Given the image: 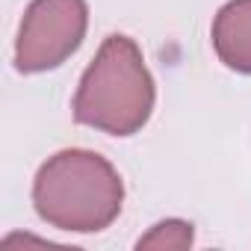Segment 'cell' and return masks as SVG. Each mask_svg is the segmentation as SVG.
<instances>
[{
    "label": "cell",
    "instance_id": "6da1fadb",
    "mask_svg": "<svg viewBox=\"0 0 251 251\" xmlns=\"http://www.w3.org/2000/svg\"><path fill=\"white\" fill-rule=\"evenodd\" d=\"M157 103V83L130 36L112 33L86 65L74 92V121L106 136L139 133Z\"/></svg>",
    "mask_w": 251,
    "mask_h": 251
},
{
    "label": "cell",
    "instance_id": "7a4b0ae2",
    "mask_svg": "<svg viewBox=\"0 0 251 251\" xmlns=\"http://www.w3.org/2000/svg\"><path fill=\"white\" fill-rule=\"evenodd\" d=\"M33 207L56 230L100 233L124 207V183L106 157L86 148H65L39 166Z\"/></svg>",
    "mask_w": 251,
    "mask_h": 251
},
{
    "label": "cell",
    "instance_id": "3957f363",
    "mask_svg": "<svg viewBox=\"0 0 251 251\" xmlns=\"http://www.w3.org/2000/svg\"><path fill=\"white\" fill-rule=\"evenodd\" d=\"M86 30V0H33L18 27L15 68L21 74H45L59 68L80 50Z\"/></svg>",
    "mask_w": 251,
    "mask_h": 251
},
{
    "label": "cell",
    "instance_id": "277c9868",
    "mask_svg": "<svg viewBox=\"0 0 251 251\" xmlns=\"http://www.w3.org/2000/svg\"><path fill=\"white\" fill-rule=\"evenodd\" d=\"M210 39L225 68L251 77V0H227L213 18Z\"/></svg>",
    "mask_w": 251,
    "mask_h": 251
},
{
    "label": "cell",
    "instance_id": "5b68a950",
    "mask_svg": "<svg viewBox=\"0 0 251 251\" xmlns=\"http://www.w3.org/2000/svg\"><path fill=\"white\" fill-rule=\"evenodd\" d=\"M195 230L183 219H166L157 222L145 236H139L136 248H192Z\"/></svg>",
    "mask_w": 251,
    "mask_h": 251
}]
</instances>
